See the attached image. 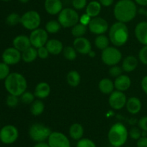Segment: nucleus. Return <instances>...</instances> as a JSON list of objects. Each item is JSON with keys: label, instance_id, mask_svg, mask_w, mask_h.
<instances>
[{"label": "nucleus", "instance_id": "obj_1", "mask_svg": "<svg viewBox=\"0 0 147 147\" xmlns=\"http://www.w3.org/2000/svg\"><path fill=\"white\" fill-rule=\"evenodd\" d=\"M138 13L135 1L132 0H119L113 8V15L118 22L128 23L132 21Z\"/></svg>", "mask_w": 147, "mask_h": 147}, {"label": "nucleus", "instance_id": "obj_2", "mask_svg": "<svg viewBox=\"0 0 147 147\" xmlns=\"http://www.w3.org/2000/svg\"><path fill=\"white\" fill-rule=\"evenodd\" d=\"M4 87L9 94L20 96L27 90V82L24 76L20 73H10L4 80Z\"/></svg>", "mask_w": 147, "mask_h": 147}, {"label": "nucleus", "instance_id": "obj_3", "mask_svg": "<svg viewBox=\"0 0 147 147\" xmlns=\"http://www.w3.org/2000/svg\"><path fill=\"white\" fill-rule=\"evenodd\" d=\"M109 37L110 42L116 47L124 45L129 40V32L126 23L116 22L109 28Z\"/></svg>", "mask_w": 147, "mask_h": 147}, {"label": "nucleus", "instance_id": "obj_4", "mask_svg": "<svg viewBox=\"0 0 147 147\" xmlns=\"http://www.w3.org/2000/svg\"><path fill=\"white\" fill-rule=\"evenodd\" d=\"M129 131L126 126L122 123H116L112 125L108 133V139L113 147H121L127 142Z\"/></svg>", "mask_w": 147, "mask_h": 147}, {"label": "nucleus", "instance_id": "obj_5", "mask_svg": "<svg viewBox=\"0 0 147 147\" xmlns=\"http://www.w3.org/2000/svg\"><path fill=\"white\" fill-rule=\"evenodd\" d=\"M80 16L74 8H64L58 14L57 20L63 28L73 27L79 22Z\"/></svg>", "mask_w": 147, "mask_h": 147}, {"label": "nucleus", "instance_id": "obj_6", "mask_svg": "<svg viewBox=\"0 0 147 147\" xmlns=\"http://www.w3.org/2000/svg\"><path fill=\"white\" fill-rule=\"evenodd\" d=\"M52 131L45 125L40 123H35L30 126L29 129V136L34 142H45L47 140L51 134Z\"/></svg>", "mask_w": 147, "mask_h": 147}, {"label": "nucleus", "instance_id": "obj_7", "mask_svg": "<svg viewBox=\"0 0 147 147\" xmlns=\"http://www.w3.org/2000/svg\"><path fill=\"white\" fill-rule=\"evenodd\" d=\"M21 24L26 30H32L39 28L41 24L40 14L35 10H30L21 16Z\"/></svg>", "mask_w": 147, "mask_h": 147}, {"label": "nucleus", "instance_id": "obj_8", "mask_svg": "<svg viewBox=\"0 0 147 147\" xmlns=\"http://www.w3.org/2000/svg\"><path fill=\"white\" fill-rule=\"evenodd\" d=\"M122 59V53L120 50L115 47H108L102 50L101 60L105 65L108 66H113L118 65Z\"/></svg>", "mask_w": 147, "mask_h": 147}, {"label": "nucleus", "instance_id": "obj_9", "mask_svg": "<svg viewBox=\"0 0 147 147\" xmlns=\"http://www.w3.org/2000/svg\"><path fill=\"white\" fill-rule=\"evenodd\" d=\"M19 137V131L14 125L8 124L0 130V141L4 144H12Z\"/></svg>", "mask_w": 147, "mask_h": 147}, {"label": "nucleus", "instance_id": "obj_10", "mask_svg": "<svg viewBox=\"0 0 147 147\" xmlns=\"http://www.w3.org/2000/svg\"><path fill=\"white\" fill-rule=\"evenodd\" d=\"M29 37L32 46L37 49L39 47L45 46L46 43L48 41V33L45 29L39 27L36 30H32Z\"/></svg>", "mask_w": 147, "mask_h": 147}, {"label": "nucleus", "instance_id": "obj_11", "mask_svg": "<svg viewBox=\"0 0 147 147\" xmlns=\"http://www.w3.org/2000/svg\"><path fill=\"white\" fill-rule=\"evenodd\" d=\"M88 27L90 32L96 35H99L105 34L109 30V23L105 19L96 17L91 19Z\"/></svg>", "mask_w": 147, "mask_h": 147}, {"label": "nucleus", "instance_id": "obj_12", "mask_svg": "<svg viewBox=\"0 0 147 147\" xmlns=\"http://www.w3.org/2000/svg\"><path fill=\"white\" fill-rule=\"evenodd\" d=\"M47 144L50 147H71L68 138L59 131H52L47 139Z\"/></svg>", "mask_w": 147, "mask_h": 147}, {"label": "nucleus", "instance_id": "obj_13", "mask_svg": "<svg viewBox=\"0 0 147 147\" xmlns=\"http://www.w3.org/2000/svg\"><path fill=\"white\" fill-rule=\"evenodd\" d=\"M127 98L124 93L119 90H114L110 94L109 98V103L114 110H121L126 106Z\"/></svg>", "mask_w": 147, "mask_h": 147}, {"label": "nucleus", "instance_id": "obj_14", "mask_svg": "<svg viewBox=\"0 0 147 147\" xmlns=\"http://www.w3.org/2000/svg\"><path fill=\"white\" fill-rule=\"evenodd\" d=\"M2 61L9 65H14L20 62L22 59V53L15 47H8L5 49L1 55Z\"/></svg>", "mask_w": 147, "mask_h": 147}, {"label": "nucleus", "instance_id": "obj_15", "mask_svg": "<svg viewBox=\"0 0 147 147\" xmlns=\"http://www.w3.org/2000/svg\"><path fill=\"white\" fill-rule=\"evenodd\" d=\"M73 47L76 51L82 55H88L92 50V45L88 39L84 37H77L73 41Z\"/></svg>", "mask_w": 147, "mask_h": 147}, {"label": "nucleus", "instance_id": "obj_16", "mask_svg": "<svg viewBox=\"0 0 147 147\" xmlns=\"http://www.w3.org/2000/svg\"><path fill=\"white\" fill-rule=\"evenodd\" d=\"M136 40L143 45H147V22L142 21L136 24L134 30Z\"/></svg>", "mask_w": 147, "mask_h": 147}, {"label": "nucleus", "instance_id": "obj_17", "mask_svg": "<svg viewBox=\"0 0 147 147\" xmlns=\"http://www.w3.org/2000/svg\"><path fill=\"white\" fill-rule=\"evenodd\" d=\"M44 7L47 13L50 15H57L63 9L62 0H45Z\"/></svg>", "mask_w": 147, "mask_h": 147}, {"label": "nucleus", "instance_id": "obj_18", "mask_svg": "<svg viewBox=\"0 0 147 147\" xmlns=\"http://www.w3.org/2000/svg\"><path fill=\"white\" fill-rule=\"evenodd\" d=\"M131 86V80L127 75L121 74L120 76L116 78L115 79V88L119 91H126L130 88Z\"/></svg>", "mask_w": 147, "mask_h": 147}, {"label": "nucleus", "instance_id": "obj_19", "mask_svg": "<svg viewBox=\"0 0 147 147\" xmlns=\"http://www.w3.org/2000/svg\"><path fill=\"white\" fill-rule=\"evenodd\" d=\"M12 44L13 47H15L17 50H18L21 53H22L23 51H24V50H27V48L32 46L30 37L28 36L23 35V34L18 35L14 37V40H13Z\"/></svg>", "mask_w": 147, "mask_h": 147}, {"label": "nucleus", "instance_id": "obj_20", "mask_svg": "<svg viewBox=\"0 0 147 147\" xmlns=\"http://www.w3.org/2000/svg\"><path fill=\"white\" fill-rule=\"evenodd\" d=\"M51 93V87L46 82H40L36 86L34 94L39 99H44L48 97Z\"/></svg>", "mask_w": 147, "mask_h": 147}, {"label": "nucleus", "instance_id": "obj_21", "mask_svg": "<svg viewBox=\"0 0 147 147\" xmlns=\"http://www.w3.org/2000/svg\"><path fill=\"white\" fill-rule=\"evenodd\" d=\"M126 107L129 113L132 115H136L139 113L142 110V101L137 97H134V96L131 97L127 99Z\"/></svg>", "mask_w": 147, "mask_h": 147}, {"label": "nucleus", "instance_id": "obj_22", "mask_svg": "<svg viewBox=\"0 0 147 147\" xmlns=\"http://www.w3.org/2000/svg\"><path fill=\"white\" fill-rule=\"evenodd\" d=\"M45 47H47V50L49 51L50 54L53 55H57L63 53V50L64 49L63 44L60 40L57 39H50L48 40L45 45Z\"/></svg>", "mask_w": 147, "mask_h": 147}, {"label": "nucleus", "instance_id": "obj_23", "mask_svg": "<svg viewBox=\"0 0 147 147\" xmlns=\"http://www.w3.org/2000/svg\"><path fill=\"white\" fill-rule=\"evenodd\" d=\"M139 64V60L135 56L129 55L124 58L122 63L121 67L123 70L126 73H130L134 71L137 67Z\"/></svg>", "mask_w": 147, "mask_h": 147}, {"label": "nucleus", "instance_id": "obj_24", "mask_svg": "<svg viewBox=\"0 0 147 147\" xmlns=\"http://www.w3.org/2000/svg\"><path fill=\"white\" fill-rule=\"evenodd\" d=\"M102 5L98 1H91L87 4L86 7V13L91 18L98 17L101 11Z\"/></svg>", "mask_w": 147, "mask_h": 147}, {"label": "nucleus", "instance_id": "obj_25", "mask_svg": "<svg viewBox=\"0 0 147 147\" xmlns=\"http://www.w3.org/2000/svg\"><path fill=\"white\" fill-rule=\"evenodd\" d=\"M83 134H84V128L80 123H75L70 126L69 135L73 140H80L83 138Z\"/></svg>", "mask_w": 147, "mask_h": 147}, {"label": "nucleus", "instance_id": "obj_26", "mask_svg": "<svg viewBox=\"0 0 147 147\" xmlns=\"http://www.w3.org/2000/svg\"><path fill=\"white\" fill-rule=\"evenodd\" d=\"M98 88L103 94L110 95L112 92L114 91V82L107 78L101 79L98 83Z\"/></svg>", "mask_w": 147, "mask_h": 147}, {"label": "nucleus", "instance_id": "obj_27", "mask_svg": "<svg viewBox=\"0 0 147 147\" xmlns=\"http://www.w3.org/2000/svg\"><path fill=\"white\" fill-rule=\"evenodd\" d=\"M38 57L37 49L35 47H30L22 53V59L26 63H31L34 62Z\"/></svg>", "mask_w": 147, "mask_h": 147}, {"label": "nucleus", "instance_id": "obj_28", "mask_svg": "<svg viewBox=\"0 0 147 147\" xmlns=\"http://www.w3.org/2000/svg\"><path fill=\"white\" fill-rule=\"evenodd\" d=\"M67 84L71 87H77L81 81V76L76 70H70L66 77Z\"/></svg>", "mask_w": 147, "mask_h": 147}, {"label": "nucleus", "instance_id": "obj_29", "mask_svg": "<svg viewBox=\"0 0 147 147\" xmlns=\"http://www.w3.org/2000/svg\"><path fill=\"white\" fill-rule=\"evenodd\" d=\"M109 43H110V40L109 37L103 34H99L95 38L94 44L95 46L97 47L98 50H103L108 47H109Z\"/></svg>", "mask_w": 147, "mask_h": 147}, {"label": "nucleus", "instance_id": "obj_30", "mask_svg": "<svg viewBox=\"0 0 147 147\" xmlns=\"http://www.w3.org/2000/svg\"><path fill=\"white\" fill-rule=\"evenodd\" d=\"M45 111V104L42 100H34L30 106V112L34 116H40Z\"/></svg>", "mask_w": 147, "mask_h": 147}, {"label": "nucleus", "instance_id": "obj_31", "mask_svg": "<svg viewBox=\"0 0 147 147\" xmlns=\"http://www.w3.org/2000/svg\"><path fill=\"white\" fill-rule=\"evenodd\" d=\"M88 27L86 25H83L81 23H78L73 26L71 29V34L76 38L77 37H83L87 32Z\"/></svg>", "mask_w": 147, "mask_h": 147}, {"label": "nucleus", "instance_id": "obj_32", "mask_svg": "<svg viewBox=\"0 0 147 147\" xmlns=\"http://www.w3.org/2000/svg\"><path fill=\"white\" fill-rule=\"evenodd\" d=\"M62 26L58 20H50L45 24V30L49 34H55L61 29Z\"/></svg>", "mask_w": 147, "mask_h": 147}, {"label": "nucleus", "instance_id": "obj_33", "mask_svg": "<svg viewBox=\"0 0 147 147\" xmlns=\"http://www.w3.org/2000/svg\"><path fill=\"white\" fill-rule=\"evenodd\" d=\"M77 53L78 52L76 51L74 47H71V46H67L64 47L63 50V55L65 58L70 61L76 60L77 57Z\"/></svg>", "mask_w": 147, "mask_h": 147}, {"label": "nucleus", "instance_id": "obj_34", "mask_svg": "<svg viewBox=\"0 0 147 147\" xmlns=\"http://www.w3.org/2000/svg\"><path fill=\"white\" fill-rule=\"evenodd\" d=\"M6 22L9 26L17 25L21 22V16L17 13H11L6 18Z\"/></svg>", "mask_w": 147, "mask_h": 147}, {"label": "nucleus", "instance_id": "obj_35", "mask_svg": "<svg viewBox=\"0 0 147 147\" xmlns=\"http://www.w3.org/2000/svg\"><path fill=\"white\" fill-rule=\"evenodd\" d=\"M34 98H35V96H34V93L26 90L25 92H24V93L20 96V100H21L24 104H32V103L34 102Z\"/></svg>", "mask_w": 147, "mask_h": 147}, {"label": "nucleus", "instance_id": "obj_36", "mask_svg": "<svg viewBox=\"0 0 147 147\" xmlns=\"http://www.w3.org/2000/svg\"><path fill=\"white\" fill-rule=\"evenodd\" d=\"M10 74L9 65L4 62L0 63V80H5Z\"/></svg>", "mask_w": 147, "mask_h": 147}, {"label": "nucleus", "instance_id": "obj_37", "mask_svg": "<svg viewBox=\"0 0 147 147\" xmlns=\"http://www.w3.org/2000/svg\"><path fill=\"white\" fill-rule=\"evenodd\" d=\"M76 147H97L96 144L91 139L88 138H82L78 141Z\"/></svg>", "mask_w": 147, "mask_h": 147}, {"label": "nucleus", "instance_id": "obj_38", "mask_svg": "<svg viewBox=\"0 0 147 147\" xmlns=\"http://www.w3.org/2000/svg\"><path fill=\"white\" fill-rule=\"evenodd\" d=\"M19 103L18 96H14V95L9 94L7 97L6 99V104L9 108H15L17 107Z\"/></svg>", "mask_w": 147, "mask_h": 147}, {"label": "nucleus", "instance_id": "obj_39", "mask_svg": "<svg viewBox=\"0 0 147 147\" xmlns=\"http://www.w3.org/2000/svg\"><path fill=\"white\" fill-rule=\"evenodd\" d=\"M142 130L139 127H133L129 131V136L133 140L137 141L142 137Z\"/></svg>", "mask_w": 147, "mask_h": 147}, {"label": "nucleus", "instance_id": "obj_40", "mask_svg": "<svg viewBox=\"0 0 147 147\" xmlns=\"http://www.w3.org/2000/svg\"><path fill=\"white\" fill-rule=\"evenodd\" d=\"M109 72V74H110V76H111V77L117 78L122 74V73L123 72V69H122L121 67H120V66H118L117 65H116L111 66Z\"/></svg>", "mask_w": 147, "mask_h": 147}, {"label": "nucleus", "instance_id": "obj_41", "mask_svg": "<svg viewBox=\"0 0 147 147\" xmlns=\"http://www.w3.org/2000/svg\"><path fill=\"white\" fill-rule=\"evenodd\" d=\"M139 60L142 64L147 65V45H144L139 50Z\"/></svg>", "mask_w": 147, "mask_h": 147}, {"label": "nucleus", "instance_id": "obj_42", "mask_svg": "<svg viewBox=\"0 0 147 147\" xmlns=\"http://www.w3.org/2000/svg\"><path fill=\"white\" fill-rule=\"evenodd\" d=\"M87 4V0H72V5L76 10L83 9Z\"/></svg>", "mask_w": 147, "mask_h": 147}, {"label": "nucleus", "instance_id": "obj_43", "mask_svg": "<svg viewBox=\"0 0 147 147\" xmlns=\"http://www.w3.org/2000/svg\"><path fill=\"white\" fill-rule=\"evenodd\" d=\"M37 55H38V57L44 60V59H47L50 53L47 50V47L45 46H43V47L37 48Z\"/></svg>", "mask_w": 147, "mask_h": 147}, {"label": "nucleus", "instance_id": "obj_44", "mask_svg": "<svg viewBox=\"0 0 147 147\" xmlns=\"http://www.w3.org/2000/svg\"><path fill=\"white\" fill-rule=\"evenodd\" d=\"M91 19H92L91 17H90L88 14H87L86 13H85V14H82V15L80 17L79 22L81 23V24H83V25H86L88 27L89 24V23H90V20H91Z\"/></svg>", "mask_w": 147, "mask_h": 147}, {"label": "nucleus", "instance_id": "obj_45", "mask_svg": "<svg viewBox=\"0 0 147 147\" xmlns=\"http://www.w3.org/2000/svg\"><path fill=\"white\" fill-rule=\"evenodd\" d=\"M138 125L142 131L147 132V116L141 118L138 121Z\"/></svg>", "mask_w": 147, "mask_h": 147}, {"label": "nucleus", "instance_id": "obj_46", "mask_svg": "<svg viewBox=\"0 0 147 147\" xmlns=\"http://www.w3.org/2000/svg\"><path fill=\"white\" fill-rule=\"evenodd\" d=\"M137 147H147V136H142L137 140Z\"/></svg>", "mask_w": 147, "mask_h": 147}, {"label": "nucleus", "instance_id": "obj_47", "mask_svg": "<svg viewBox=\"0 0 147 147\" xmlns=\"http://www.w3.org/2000/svg\"><path fill=\"white\" fill-rule=\"evenodd\" d=\"M141 86H142L143 91L144 92L145 94L147 96V76H144L142 78V81H141Z\"/></svg>", "mask_w": 147, "mask_h": 147}, {"label": "nucleus", "instance_id": "obj_48", "mask_svg": "<svg viewBox=\"0 0 147 147\" xmlns=\"http://www.w3.org/2000/svg\"><path fill=\"white\" fill-rule=\"evenodd\" d=\"M98 1L100 3V4H101L103 7H110V6H111L112 4H113L114 0H99Z\"/></svg>", "mask_w": 147, "mask_h": 147}, {"label": "nucleus", "instance_id": "obj_49", "mask_svg": "<svg viewBox=\"0 0 147 147\" xmlns=\"http://www.w3.org/2000/svg\"><path fill=\"white\" fill-rule=\"evenodd\" d=\"M135 3L136 4L142 7H146L147 6V0H134Z\"/></svg>", "mask_w": 147, "mask_h": 147}, {"label": "nucleus", "instance_id": "obj_50", "mask_svg": "<svg viewBox=\"0 0 147 147\" xmlns=\"http://www.w3.org/2000/svg\"><path fill=\"white\" fill-rule=\"evenodd\" d=\"M33 147H50L48 144L45 143V142H38Z\"/></svg>", "mask_w": 147, "mask_h": 147}, {"label": "nucleus", "instance_id": "obj_51", "mask_svg": "<svg viewBox=\"0 0 147 147\" xmlns=\"http://www.w3.org/2000/svg\"><path fill=\"white\" fill-rule=\"evenodd\" d=\"M88 55L89 57H94L95 56H96V52L93 51V50H91V51L88 53Z\"/></svg>", "mask_w": 147, "mask_h": 147}, {"label": "nucleus", "instance_id": "obj_52", "mask_svg": "<svg viewBox=\"0 0 147 147\" xmlns=\"http://www.w3.org/2000/svg\"><path fill=\"white\" fill-rule=\"evenodd\" d=\"M30 1V0H19V1L21 3H22V4H25V3H27L28 1Z\"/></svg>", "mask_w": 147, "mask_h": 147}, {"label": "nucleus", "instance_id": "obj_53", "mask_svg": "<svg viewBox=\"0 0 147 147\" xmlns=\"http://www.w3.org/2000/svg\"><path fill=\"white\" fill-rule=\"evenodd\" d=\"M1 1H5V2H7V1H11V0H1Z\"/></svg>", "mask_w": 147, "mask_h": 147}, {"label": "nucleus", "instance_id": "obj_54", "mask_svg": "<svg viewBox=\"0 0 147 147\" xmlns=\"http://www.w3.org/2000/svg\"><path fill=\"white\" fill-rule=\"evenodd\" d=\"M145 15H146V18H147V10H146V14H145Z\"/></svg>", "mask_w": 147, "mask_h": 147}]
</instances>
